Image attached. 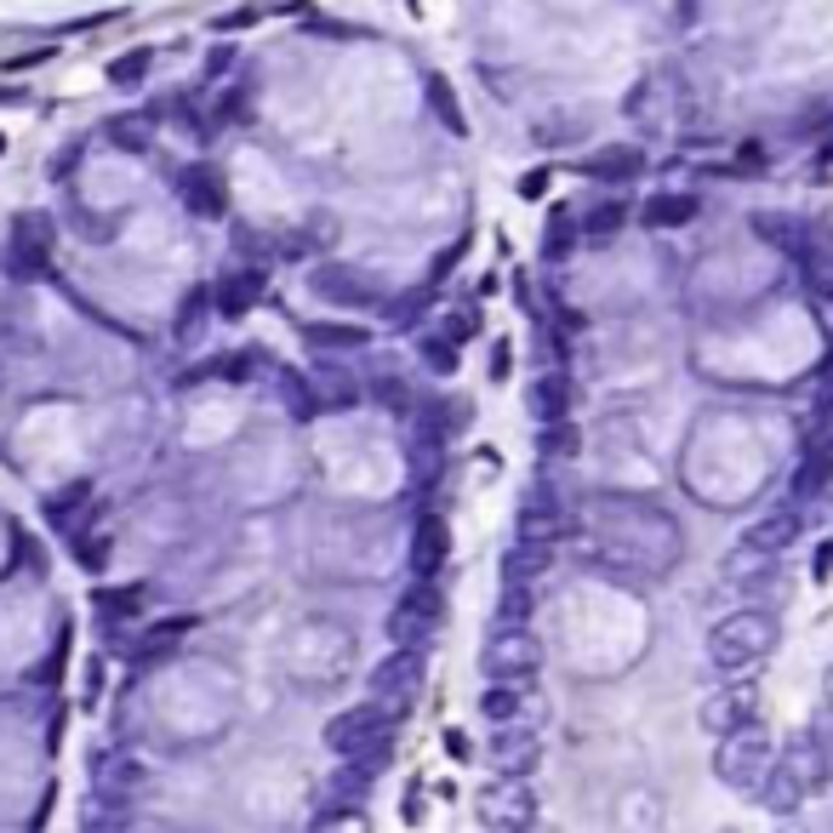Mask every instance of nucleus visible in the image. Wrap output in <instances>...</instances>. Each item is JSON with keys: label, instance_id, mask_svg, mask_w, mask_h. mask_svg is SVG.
Listing matches in <instances>:
<instances>
[{"label": "nucleus", "instance_id": "c756f323", "mask_svg": "<svg viewBox=\"0 0 833 833\" xmlns=\"http://www.w3.org/2000/svg\"><path fill=\"white\" fill-rule=\"evenodd\" d=\"M417 360H423L435 377H451V372H457V338H446V331H428V338H417Z\"/></svg>", "mask_w": 833, "mask_h": 833}, {"label": "nucleus", "instance_id": "6e6552de", "mask_svg": "<svg viewBox=\"0 0 833 833\" xmlns=\"http://www.w3.org/2000/svg\"><path fill=\"white\" fill-rule=\"evenodd\" d=\"M309 286H314V297H325L338 309H383V286L365 269H354V263H320Z\"/></svg>", "mask_w": 833, "mask_h": 833}, {"label": "nucleus", "instance_id": "37998d69", "mask_svg": "<svg viewBox=\"0 0 833 833\" xmlns=\"http://www.w3.org/2000/svg\"><path fill=\"white\" fill-rule=\"evenodd\" d=\"M827 708H833V669H827Z\"/></svg>", "mask_w": 833, "mask_h": 833}, {"label": "nucleus", "instance_id": "c85d7f7f", "mask_svg": "<svg viewBox=\"0 0 833 833\" xmlns=\"http://www.w3.org/2000/svg\"><path fill=\"white\" fill-rule=\"evenodd\" d=\"M833 480V440H822V446H811V457H805V469L793 474V491L799 496H816L822 485Z\"/></svg>", "mask_w": 833, "mask_h": 833}, {"label": "nucleus", "instance_id": "f8f14e48", "mask_svg": "<svg viewBox=\"0 0 833 833\" xmlns=\"http://www.w3.org/2000/svg\"><path fill=\"white\" fill-rule=\"evenodd\" d=\"M172 189L183 194V206H189L194 217H223V212H228L223 172H217V165H206V160H189V165H178Z\"/></svg>", "mask_w": 833, "mask_h": 833}, {"label": "nucleus", "instance_id": "a19ab883", "mask_svg": "<svg viewBox=\"0 0 833 833\" xmlns=\"http://www.w3.org/2000/svg\"><path fill=\"white\" fill-rule=\"evenodd\" d=\"M816 577H833V543H822V554H816Z\"/></svg>", "mask_w": 833, "mask_h": 833}, {"label": "nucleus", "instance_id": "f704fd0d", "mask_svg": "<svg viewBox=\"0 0 833 833\" xmlns=\"http://www.w3.org/2000/svg\"><path fill=\"white\" fill-rule=\"evenodd\" d=\"M805 730H811V743H816V754H822V765H827V782H833V708H822Z\"/></svg>", "mask_w": 833, "mask_h": 833}, {"label": "nucleus", "instance_id": "4be33fe9", "mask_svg": "<svg viewBox=\"0 0 833 833\" xmlns=\"http://www.w3.org/2000/svg\"><path fill=\"white\" fill-rule=\"evenodd\" d=\"M303 343H309L314 354H360L365 343H372V331L349 325V320H309V325H303Z\"/></svg>", "mask_w": 833, "mask_h": 833}, {"label": "nucleus", "instance_id": "412c9836", "mask_svg": "<svg viewBox=\"0 0 833 833\" xmlns=\"http://www.w3.org/2000/svg\"><path fill=\"white\" fill-rule=\"evenodd\" d=\"M696 212H703V200L691 189H662V194H645L640 223L645 228H685V223H696Z\"/></svg>", "mask_w": 833, "mask_h": 833}, {"label": "nucleus", "instance_id": "20e7f679", "mask_svg": "<svg viewBox=\"0 0 833 833\" xmlns=\"http://www.w3.org/2000/svg\"><path fill=\"white\" fill-rule=\"evenodd\" d=\"M446 617V594L435 577H417L406 594L394 599V611H388V640L394 645H406V651H423L428 640H435V628Z\"/></svg>", "mask_w": 833, "mask_h": 833}, {"label": "nucleus", "instance_id": "a18cd8bd", "mask_svg": "<svg viewBox=\"0 0 833 833\" xmlns=\"http://www.w3.org/2000/svg\"><path fill=\"white\" fill-rule=\"evenodd\" d=\"M126 833H131V827H126Z\"/></svg>", "mask_w": 833, "mask_h": 833}, {"label": "nucleus", "instance_id": "f257e3e1", "mask_svg": "<svg viewBox=\"0 0 833 833\" xmlns=\"http://www.w3.org/2000/svg\"><path fill=\"white\" fill-rule=\"evenodd\" d=\"M777 640H782V628L771 611H759V606L730 611L708 628V662L719 674H754L759 662L777 651Z\"/></svg>", "mask_w": 833, "mask_h": 833}, {"label": "nucleus", "instance_id": "e433bc0d", "mask_svg": "<svg viewBox=\"0 0 833 833\" xmlns=\"http://www.w3.org/2000/svg\"><path fill=\"white\" fill-rule=\"evenodd\" d=\"M143 70H149V52H126L120 63H109V81H115V86H126V81H143Z\"/></svg>", "mask_w": 833, "mask_h": 833}, {"label": "nucleus", "instance_id": "f3484780", "mask_svg": "<svg viewBox=\"0 0 833 833\" xmlns=\"http://www.w3.org/2000/svg\"><path fill=\"white\" fill-rule=\"evenodd\" d=\"M799 531H805V514L799 509H771V514H759L748 531H743V548H759V554H788L799 543Z\"/></svg>", "mask_w": 833, "mask_h": 833}, {"label": "nucleus", "instance_id": "f03ea898", "mask_svg": "<svg viewBox=\"0 0 833 833\" xmlns=\"http://www.w3.org/2000/svg\"><path fill=\"white\" fill-rule=\"evenodd\" d=\"M771 771H777V743H771V730H759V719L743 725V730H730V737H719V748H714V777H719L730 793L759 799L765 782H771Z\"/></svg>", "mask_w": 833, "mask_h": 833}, {"label": "nucleus", "instance_id": "9b49d317", "mask_svg": "<svg viewBox=\"0 0 833 833\" xmlns=\"http://www.w3.org/2000/svg\"><path fill=\"white\" fill-rule=\"evenodd\" d=\"M565 531V503H559V491L548 480H531L525 496H520V543H548Z\"/></svg>", "mask_w": 833, "mask_h": 833}, {"label": "nucleus", "instance_id": "39448f33", "mask_svg": "<svg viewBox=\"0 0 833 833\" xmlns=\"http://www.w3.org/2000/svg\"><path fill=\"white\" fill-rule=\"evenodd\" d=\"M480 669H485V680H537L543 640L525 622H496L491 640L480 645Z\"/></svg>", "mask_w": 833, "mask_h": 833}, {"label": "nucleus", "instance_id": "5701e85b", "mask_svg": "<svg viewBox=\"0 0 833 833\" xmlns=\"http://www.w3.org/2000/svg\"><path fill=\"white\" fill-rule=\"evenodd\" d=\"M189 628H194L189 617H165V622H149L143 634L131 640V651H126V656H131V662H160V656H172V651L183 645V634H189Z\"/></svg>", "mask_w": 833, "mask_h": 833}, {"label": "nucleus", "instance_id": "7c9ffc66", "mask_svg": "<svg viewBox=\"0 0 833 833\" xmlns=\"http://www.w3.org/2000/svg\"><path fill=\"white\" fill-rule=\"evenodd\" d=\"M548 565V543H514V554H509V565H503V577L509 583H531Z\"/></svg>", "mask_w": 833, "mask_h": 833}, {"label": "nucleus", "instance_id": "b1692460", "mask_svg": "<svg viewBox=\"0 0 833 833\" xmlns=\"http://www.w3.org/2000/svg\"><path fill=\"white\" fill-rule=\"evenodd\" d=\"M525 696H531V680H491V685L480 691V714H485L491 725H509V719L525 714Z\"/></svg>", "mask_w": 833, "mask_h": 833}, {"label": "nucleus", "instance_id": "a878e982", "mask_svg": "<svg viewBox=\"0 0 833 833\" xmlns=\"http://www.w3.org/2000/svg\"><path fill=\"white\" fill-rule=\"evenodd\" d=\"M565 412H572V388H565L559 372H548V377L531 383V417H537V428H543V423H565Z\"/></svg>", "mask_w": 833, "mask_h": 833}, {"label": "nucleus", "instance_id": "ddd939ff", "mask_svg": "<svg viewBox=\"0 0 833 833\" xmlns=\"http://www.w3.org/2000/svg\"><path fill=\"white\" fill-rule=\"evenodd\" d=\"M92 793L115 799V805H131V799L143 793V765L131 759V754H120V748L97 754V759H92Z\"/></svg>", "mask_w": 833, "mask_h": 833}, {"label": "nucleus", "instance_id": "1a4fd4ad", "mask_svg": "<svg viewBox=\"0 0 833 833\" xmlns=\"http://www.w3.org/2000/svg\"><path fill=\"white\" fill-rule=\"evenodd\" d=\"M7 275L12 280H41L46 275V263H52V223L35 217V212H23L12 223V241H7Z\"/></svg>", "mask_w": 833, "mask_h": 833}, {"label": "nucleus", "instance_id": "4468645a", "mask_svg": "<svg viewBox=\"0 0 833 833\" xmlns=\"http://www.w3.org/2000/svg\"><path fill=\"white\" fill-rule=\"evenodd\" d=\"M531 759H537V730H525V719H509L491 730V765L496 777H525Z\"/></svg>", "mask_w": 833, "mask_h": 833}, {"label": "nucleus", "instance_id": "2f4dec72", "mask_svg": "<svg viewBox=\"0 0 833 833\" xmlns=\"http://www.w3.org/2000/svg\"><path fill=\"white\" fill-rule=\"evenodd\" d=\"M537 451H543L548 462L572 457V451H577V428H572V417H565V423H543V428H537Z\"/></svg>", "mask_w": 833, "mask_h": 833}, {"label": "nucleus", "instance_id": "7ed1b4c3", "mask_svg": "<svg viewBox=\"0 0 833 833\" xmlns=\"http://www.w3.org/2000/svg\"><path fill=\"white\" fill-rule=\"evenodd\" d=\"M394 725H399V714L365 696L360 708H349V714H338V719L325 725V748L338 754V759H388Z\"/></svg>", "mask_w": 833, "mask_h": 833}, {"label": "nucleus", "instance_id": "bb28decb", "mask_svg": "<svg viewBox=\"0 0 833 833\" xmlns=\"http://www.w3.org/2000/svg\"><path fill=\"white\" fill-rule=\"evenodd\" d=\"M126 822H131V805H115L104 793H92L81 805V833H126Z\"/></svg>", "mask_w": 833, "mask_h": 833}, {"label": "nucleus", "instance_id": "0eeeda50", "mask_svg": "<svg viewBox=\"0 0 833 833\" xmlns=\"http://www.w3.org/2000/svg\"><path fill=\"white\" fill-rule=\"evenodd\" d=\"M365 685H372V703H383V708H394V714H406V708L417 703V691H423V651L394 645V656H383Z\"/></svg>", "mask_w": 833, "mask_h": 833}, {"label": "nucleus", "instance_id": "dca6fc26", "mask_svg": "<svg viewBox=\"0 0 833 833\" xmlns=\"http://www.w3.org/2000/svg\"><path fill=\"white\" fill-rule=\"evenodd\" d=\"M777 765H782L799 788H805V799H816L822 788H833V782H827V765H822V754H816V743H811V730L788 737V743L777 748Z\"/></svg>", "mask_w": 833, "mask_h": 833}, {"label": "nucleus", "instance_id": "a211bd4d", "mask_svg": "<svg viewBox=\"0 0 833 833\" xmlns=\"http://www.w3.org/2000/svg\"><path fill=\"white\" fill-rule=\"evenodd\" d=\"M451 559V531L440 514H417L412 525V572L417 577H440V565Z\"/></svg>", "mask_w": 833, "mask_h": 833}, {"label": "nucleus", "instance_id": "2eb2a0df", "mask_svg": "<svg viewBox=\"0 0 833 833\" xmlns=\"http://www.w3.org/2000/svg\"><path fill=\"white\" fill-rule=\"evenodd\" d=\"M263 291H269V275H263V269H228L217 280V291H212V309L223 320H241V314H252L263 303Z\"/></svg>", "mask_w": 833, "mask_h": 833}, {"label": "nucleus", "instance_id": "ea45409f", "mask_svg": "<svg viewBox=\"0 0 833 833\" xmlns=\"http://www.w3.org/2000/svg\"><path fill=\"white\" fill-rule=\"evenodd\" d=\"M525 200H543V189H548V165H543V172H525Z\"/></svg>", "mask_w": 833, "mask_h": 833}, {"label": "nucleus", "instance_id": "c9c22d12", "mask_svg": "<svg viewBox=\"0 0 833 833\" xmlns=\"http://www.w3.org/2000/svg\"><path fill=\"white\" fill-rule=\"evenodd\" d=\"M531 617V588L525 583H509L503 594V611H496V622H525Z\"/></svg>", "mask_w": 833, "mask_h": 833}, {"label": "nucleus", "instance_id": "9d476101", "mask_svg": "<svg viewBox=\"0 0 833 833\" xmlns=\"http://www.w3.org/2000/svg\"><path fill=\"white\" fill-rule=\"evenodd\" d=\"M759 719V685H719L703 696V708H696V725L708 730V737H730V730H743Z\"/></svg>", "mask_w": 833, "mask_h": 833}, {"label": "nucleus", "instance_id": "58836bf2", "mask_svg": "<svg viewBox=\"0 0 833 833\" xmlns=\"http://www.w3.org/2000/svg\"><path fill=\"white\" fill-rule=\"evenodd\" d=\"M252 23H257V7H235L228 18H223V12L212 18V29H217V35H223V29H252Z\"/></svg>", "mask_w": 833, "mask_h": 833}, {"label": "nucleus", "instance_id": "423d86ee", "mask_svg": "<svg viewBox=\"0 0 833 833\" xmlns=\"http://www.w3.org/2000/svg\"><path fill=\"white\" fill-rule=\"evenodd\" d=\"M474 811H480L485 833H531L537 827V799H531V788L520 777H496L491 788H480Z\"/></svg>", "mask_w": 833, "mask_h": 833}, {"label": "nucleus", "instance_id": "72a5a7b5", "mask_svg": "<svg viewBox=\"0 0 833 833\" xmlns=\"http://www.w3.org/2000/svg\"><path fill=\"white\" fill-rule=\"evenodd\" d=\"M428 104H435V115L457 131V138H462V131H469V126H462V109H457V97L446 92V81L440 75H428Z\"/></svg>", "mask_w": 833, "mask_h": 833}, {"label": "nucleus", "instance_id": "cd10ccee", "mask_svg": "<svg viewBox=\"0 0 833 833\" xmlns=\"http://www.w3.org/2000/svg\"><path fill=\"white\" fill-rule=\"evenodd\" d=\"M206 314H217V309H212V291H189L183 309L172 314V338H178V343H194L200 325H206Z\"/></svg>", "mask_w": 833, "mask_h": 833}, {"label": "nucleus", "instance_id": "473e14b6", "mask_svg": "<svg viewBox=\"0 0 833 833\" xmlns=\"http://www.w3.org/2000/svg\"><path fill=\"white\" fill-rule=\"evenodd\" d=\"M97 611H104L109 622H120V617H143V588H109V594H97Z\"/></svg>", "mask_w": 833, "mask_h": 833}, {"label": "nucleus", "instance_id": "393cba45", "mask_svg": "<svg viewBox=\"0 0 833 833\" xmlns=\"http://www.w3.org/2000/svg\"><path fill=\"white\" fill-rule=\"evenodd\" d=\"M622 223H628L622 200H599V206L577 223V241H583V246H611V241L622 235Z\"/></svg>", "mask_w": 833, "mask_h": 833}, {"label": "nucleus", "instance_id": "79ce46f5", "mask_svg": "<svg viewBox=\"0 0 833 833\" xmlns=\"http://www.w3.org/2000/svg\"><path fill=\"white\" fill-rule=\"evenodd\" d=\"M777 833H816V827H811V822H799V811H793V816H782V827H777Z\"/></svg>", "mask_w": 833, "mask_h": 833}, {"label": "nucleus", "instance_id": "4c0bfd02", "mask_svg": "<svg viewBox=\"0 0 833 833\" xmlns=\"http://www.w3.org/2000/svg\"><path fill=\"white\" fill-rule=\"evenodd\" d=\"M75 559L86 565V572H97V565H104V559H109V543H104V537H92V543L81 537V548H75Z\"/></svg>", "mask_w": 833, "mask_h": 833}, {"label": "nucleus", "instance_id": "6ab92c4d", "mask_svg": "<svg viewBox=\"0 0 833 833\" xmlns=\"http://www.w3.org/2000/svg\"><path fill=\"white\" fill-rule=\"evenodd\" d=\"M725 588H737V594H765L777 583V554H759V548H730V559H725Z\"/></svg>", "mask_w": 833, "mask_h": 833}, {"label": "nucleus", "instance_id": "aec40b11", "mask_svg": "<svg viewBox=\"0 0 833 833\" xmlns=\"http://www.w3.org/2000/svg\"><path fill=\"white\" fill-rule=\"evenodd\" d=\"M640 172H645V154L634 143H606V149L583 154V178H594V183H634Z\"/></svg>", "mask_w": 833, "mask_h": 833}, {"label": "nucleus", "instance_id": "c03bdc74", "mask_svg": "<svg viewBox=\"0 0 833 833\" xmlns=\"http://www.w3.org/2000/svg\"><path fill=\"white\" fill-rule=\"evenodd\" d=\"M0 388H7V372H0Z\"/></svg>", "mask_w": 833, "mask_h": 833}]
</instances>
